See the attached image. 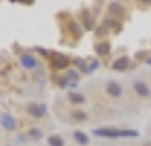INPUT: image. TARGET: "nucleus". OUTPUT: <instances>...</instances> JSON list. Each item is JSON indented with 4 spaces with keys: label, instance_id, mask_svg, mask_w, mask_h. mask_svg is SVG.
Instances as JSON below:
<instances>
[{
    "label": "nucleus",
    "instance_id": "nucleus-1",
    "mask_svg": "<svg viewBox=\"0 0 151 146\" xmlns=\"http://www.w3.org/2000/svg\"><path fill=\"white\" fill-rule=\"evenodd\" d=\"M97 136H102V138H136L137 131H127V129H95L93 131Z\"/></svg>",
    "mask_w": 151,
    "mask_h": 146
},
{
    "label": "nucleus",
    "instance_id": "nucleus-2",
    "mask_svg": "<svg viewBox=\"0 0 151 146\" xmlns=\"http://www.w3.org/2000/svg\"><path fill=\"white\" fill-rule=\"evenodd\" d=\"M27 112L31 116H34V117H42L44 112H46V107L44 105H37V104H31L27 107Z\"/></svg>",
    "mask_w": 151,
    "mask_h": 146
},
{
    "label": "nucleus",
    "instance_id": "nucleus-3",
    "mask_svg": "<svg viewBox=\"0 0 151 146\" xmlns=\"http://www.w3.org/2000/svg\"><path fill=\"white\" fill-rule=\"evenodd\" d=\"M21 63H22V66H24V68H29V70L37 66V60H36L32 55H22Z\"/></svg>",
    "mask_w": 151,
    "mask_h": 146
},
{
    "label": "nucleus",
    "instance_id": "nucleus-4",
    "mask_svg": "<svg viewBox=\"0 0 151 146\" xmlns=\"http://www.w3.org/2000/svg\"><path fill=\"white\" fill-rule=\"evenodd\" d=\"M107 92H109L112 97H119L122 93V88H121V85L117 83V82H109L107 83Z\"/></svg>",
    "mask_w": 151,
    "mask_h": 146
},
{
    "label": "nucleus",
    "instance_id": "nucleus-5",
    "mask_svg": "<svg viewBox=\"0 0 151 146\" xmlns=\"http://www.w3.org/2000/svg\"><path fill=\"white\" fill-rule=\"evenodd\" d=\"M127 66H129V58H126V56H122V58L116 60V61H114V65H112V68L117 70V71H122V70H126Z\"/></svg>",
    "mask_w": 151,
    "mask_h": 146
},
{
    "label": "nucleus",
    "instance_id": "nucleus-6",
    "mask_svg": "<svg viewBox=\"0 0 151 146\" xmlns=\"http://www.w3.org/2000/svg\"><path fill=\"white\" fill-rule=\"evenodd\" d=\"M134 88H136V92L141 97H148L150 95V88H148V85L144 83V82H136L134 83Z\"/></svg>",
    "mask_w": 151,
    "mask_h": 146
},
{
    "label": "nucleus",
    "instance_id": "nucleus-7",
    "mask_svg": "<svg viewBox=\"0 0 151 146\" xmlns=\"http://www.w3.org/2000/svg\"><path fill=\"white\" fill-rule=\"evenodd\" d=\"M2 126L5 127V129H14L15 127V121L12 116H9V114H4L2 116Z\"/></svg>",
    "mask_w": 151,
    "mask_h": 146
},
{
    "label": "nucleus",
    "instance_id": "nucleus-8",
    "mask_svg": "<svg viewBox=\"0 0 151 146\" xmlns=\"http://www.w3.org/2000/svg\"><path fill=\"white\" fill-rule=\"evenodd\" d=\"M95 51H97V53H99L100 56L109 55V51H110V44H109V42H100V44H97V46H95Z\"/></svg>",
    "mask_w": 151,
    "mask_h": 146
},
{
    "label": "nucleus",
    "instance_id": "nucleus-9",
    "mask_svg": "<svg viewBox=\"0 0 151 146\" xmlns=\"http://www.w3.org/2000/svg\"><path fill=\"white\" fill-rule=\"evenodd\" d=\"M55 60H56V63H55L56 68H63V66H66V65H68V58H66V56L55 55Z\"/></svg>",
    "mask_w": 151,
    "mask_h": 146
},
{
    "label": "nucleus",
    "instance_id": "nucleus-10",
    "mask_svg": "<svg viewBox=\"0 0 151 146\" xmlns=\"http://www.w3.org/2000/svg\"><path fill=\"white\" fill-rule=\"evenodd\" d=\"M109 10L112 12V14H116V15H124V9L119 5V4H110L109 5Z\"/></svg>",
    "mask_w": 151,
    "mask_h": 146
},
{
    "label": "nucleus",
    "instance_id": "nucleus-11",
    "mask_svg": "<svg viewBox=\"0 0 151 146\" xmlns=\"http://www.w3.org/2000/svg\"><path fill=\"white\" fill-rule=\"evenodd\" d=\"M70 100L73 104H83L85 102V97H83L82 93H70Z\"/></svg>",
    "mask_w": 151,
    "mask_h": 146
},
{
    "label": "nucleus",
    "instance_id": "nucleus-12",
    "mask_svg": "<svg viewBox=\"0 0 151 146\" xmlns=\"http://www.w3.org/2000/svg\"><path fill=\"white\" fill-rule=\"evenodd\" d=\"M75 139L80 143V145H87L88 143V138H87V134H83L82 131H76L75 132Z\"/></svg>",
    "mask_w": 151,
    "mask_h": 146
},
{
    "label": "nucleus",
    "instance_id": "nucleus-13",
    "mask_svg": "<svg viewBox=\"0 0 151 146\" xmlns=\"http://www.w3.org/2000/svg\"><path fill=\"white\" fill-rule=\"evenodd\" d=\"M48 143H49V146H63V139L60 136H49Z\"/></svg>",
    "mask_w": 151,
    "mask_h": 146
},
{
    "label": "nucleus",
    "instance_id": "nucleus-14",
    "mask_svg": "<svg viewBox=\"0 0 151 146\" xmlns=\"http://www.w3.org/2000/svg\"><path fill=\"white\" fill-rule=\"evenodd\" d=\"M29 136H31L32 139H41L42 138V132L39 131V129H31V131H29Z\"/></svg>",
    "mask_w": 151,
    "mask_h": 146
},
{
    "label": "nucleus",
    "instance_id": "nucleus-15",
    "mask_svg": "<svg viewBox=\"0 0 151 146\" xmlns=\"http://www.w3.org/2000/svg\"><path fill=\"white\" fill-rule=\"evenodd\" d=\"M146 63H148V65H151V58H148V60H146Z\"/></svg>",
    "mask_w": 151,
    "mask_h": 146
}]
</instances>
